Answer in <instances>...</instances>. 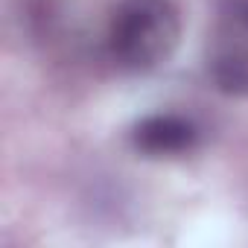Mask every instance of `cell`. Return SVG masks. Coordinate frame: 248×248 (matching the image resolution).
I'll return each mask as SVG.
<instances>
[{
	"instance_id": "obj_3",
	"label": "cell",
	"mask_w": 248,
	"mask_h": 248,
	"mask_svg": "<svg viewBox=\"0 0 248 248\" xmlns=\"http://www.w3.org/2000/svg\"><path fill=\"white\" fill-rule=\"evenodd\" d=\"M207 73L216 91L228 96H248V47H222L210 56Z\"/></svg>"
},
{
	"instance_id": "obj_1",
	"label": "cell",
	"mask_w": 248,
	"mask_h": 248,
	"mask_svg": "<svg viewBox=\"0 0 248 248\" xmlns=\"http://www.w3.org/2000/svg\"><path fill=\"white\" fill-rule=\"evenodd\" d=\"M181 18L172 0H123L108 24L111 59L132 73L164 64L178 47Z\"/></svg>"
},
{
	"instance_id": "obj_4",
	"label": "cell",
	"mask_w": 248,
	"mask_h": 248,
	"mask_svg": "<svg viewBox=\"0 0 248 248\" xmlns=\"http://www.w3.org/2000/svg\"><path fill=\"white\" fill-rule=\"evenodd\" d=\"M225 15L248 32V0H225Z\"/></svg>"
},
{
	"instance_id": "obj_2",
	"label": "cell",
	"mask_w": 248,
	"mask_h": 248,
	"mask_svg": "<svg viewBox=\"0 0 248 248\" xmlns=\"http://www.w3.org/2000/svg\"><path fill=\"white\" fill-rule=\"evenodd\" d=\"M132 143L143 155L172 158L190 152L199 143V129L181 114H149L132 129Z\"/></svg>"
}]
</instances>
